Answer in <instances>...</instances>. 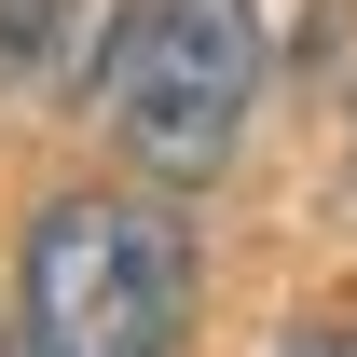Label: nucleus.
<instances>
[{
  "mask_svg": "<svg viewBox=\"0 0 357 357\" xmlns=\"http://www.w3.org/2000/svg\"><path fill=\"white\" fill-rule=\"evenodd\" d=\"M28 357H178L192 330V234L151 192H55L14 275Z\"/></svg>",
  "mask_w": 357,
  "mask_h": 357,
  "instance_id": "nucleus-1",
  "label": "nucleus"
},
{
  "mask_svg": "<svg viewBox=\"0 0 357 357\" xmlns=\"http://www.w3.org/2000/svg\"><path fill=\"white\" fill-rule=\"evenodd\" d=\"M261 96V14L248 0H124L96 42V124L151 178H206Z\"/></svg>",
  "mask_w": 357,
  "mask_h": 357,
  "instance_id": "nucleus-2",
  "label": "nucleus"
},
{
  "mask_svg": "<svg viewBox=\"0 0 357 357\" xmlns=\"http://www.w3.org/2000/svg\"><path fill=\"white\" fill-rule=\"evenodd\" d=\"M69 14H83V0H0V83H28V69L69 42Z\"/></svg>",
  "mask_w": 357,
  "mask_h": 357,
  "instance_id": "nucleus-3",
  "label": "nucleus"
},
{
  "mask_svg": "<svg viewBox=\"0 0 357 357\" xmlns=\"http://www.w3.org/2000/svg\"><path fill=\"white\" fill-rule=\"evenodd\" d=\"M275 357H357V316H303V330H289Z\"/></svg>",
  "mask_w": 357,
  "mask_h": 357,
  "instance_id": "nucleus-4",
  "label": "nucleus"
}]
</instances>
